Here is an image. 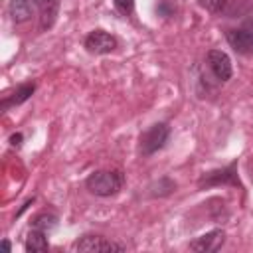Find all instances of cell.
<instances>
[{
	"mask_svg": "<svg viewBox=\"0 0 253 253\" xmlns=\"http://www.w3.org/2000/svg\"><path fill=\"white\" fill-rule=\"evenodd\" d=\"M123 182L125 178L121 170H97L85 180V186L91 194L109 198V196H115L123 188Z\"/></svg>",
	"mask_w": 253,
	"mask_h": 253,
	"instance_id": "obj_1",
	"label": "cell"
},
{
	"mask_svg": "<svg viewBox=\"0 0 253 253\" xmlns=\"http://www.w3.org/2000/svg\"><path fill=\"white\" fill-rule=\"evenodd\" d=\"M168 136H170V126L166 123H154L140 134V154L152 156L154 152L164 148V144L168 142Z\"/></svg>",
	"mask_w": 253,
	"mask_h": 253,
	"instance_id": "obj_2",
	"label": "cell"
},
{
	"mask_svg": "<svg viewBox=\"0 0 253 253\" xmlns=\"http://www.w3.org/2000/svg\"><path fill=\"white\" fill-rule=\"evenodd\" d=\"M225 38L229 45L241 53V55H251L253 53V20L245 22L241 28H233L225 32Z\"/></svg>",
	"mask_w": 253,
	"mask_h": 253,
	"instance_id": "obj_3",
	"label": "cell"
},
{
	"mask_svg": "<svg viewBox=\"0 0 253 253\" xmlns=\"http://www.w3.org/2000/svg\"><path fill=\"white\" fill-rule=\"evenodd\" d=\"M198 184H200V188L219 186V184L241 186V184H239V178H237V162H231L229 166H225V168H221V170H211V172L204 174Z\"/></svg>",
	"mask_w": 253,
	"mask_h": 253,
	"instance_id": "obj_4",
	"label": "cell"
},
{
	"mask_svg": "<svg viewBox=\"0 0 253 253\" xmlns=\"http://www.w3.org/2000/svg\"><path fill=\"white\" fill-rule=\"evenodd\" d=\"M77 251H95V253H107V251H125V245L109 241L101 235H83L79 241L73 245Z\"/></svg>",
	"mask_w": 253,
	"mask_h": 253,
	"instance_id": "obj_5",
	"label": "cell"
},
{
	"mask_svg": "<svg viewBox=\"0 0 253 253\" xmlns=\"http://www.w3.org/2000/svg\"><path fill=\"white\" fill-rule=\"evenodd\" d=\"M117 47V38L105 30H93L85 38V49L89 53H111Z\"/></svg>",
	"mask_w": 253,
	"mask_h": 253,
	"instance_id": "obj_6",
	"label": "cell"
},
{
	"mask_svg": "<svg viewBox=\"0 0 253 253\" xmlns=\"http://www.w3.org/2000/svg\"><path fill=\"white\" fill-rule=\"evenodd\" d=\"M208 65H210L211 73L215 75V79L227 81L231 77V59H229V55L225 51L210 49L208 51Z\"/></svg>",
	"mask_w": 253,
	"mask_h": 253,
	"instance_id": "obj_7",
	"label": "cell"
},
{
	"mask_svg": "<svg viewBox=\"0 0 253 253\" xmlns=\"http://www.w3.org/2000/svg\"><path fill=\"white\" fill-rule=\"evenodd\" d=\"M225 241V233L221 229H211L200 237H196L190 243L192 251H200V253H210V251H217Z\"/></svg>",
	"mask_w": 253,
	"mask_h": 253,
	"instance_id": "obj_8",
	"label": "cell"
},
{
	"mask_svg": "<svg viewBox=\"0 0 253 253\" xmlns=\"http://www.w3.org/2000/svg\"><path fill=\"white\" fill-rule=\"evenodd\" d=\"M38 8H40V0H10V6H8L10 16L16 24L30 20Z\"/></svg>",
	"mask_w": 253,
	"mask_h": 253,
	"instance_id": "obj_9",
	"label": "cell"
},
{
	"mask_svg": "<svg viewBox=\"0 0 253 253\" xmlns=\"http://www.w3.org/2000/svg\"><path fill=\"white\" fill-rule=\"evenodd\" d=\"M59 6H61V0H40V28L43 32L55 24Z\"/></svg>",
	"mask_w": 253,
	"mask_h": 253,
	"instance_id": "obj_10",
	"label": "cell"
},
{
	"mask_svg": "<svg viewBox=\"0 0 253 253\" xmlns=\"http://www.w3.org/2000/svg\"><path fill=\"white\" fill-rule=\"evenodd\" d=\"M36 91V83H22L10 97H6L2 101V109L6 111L8 107H14V105H22L24 101H28L32 97V93Z\"/></svg>",
	"mask_w": 253,
	"mask_h": 253,
	"instance_id": "obj_11",
	"label": "cell"
},
{
	"mask_svg": "<svg viewBox=\"0 0 253 253\" xmlns=\"http://www.w3.org/2000/svg\"><path fill=\"white\" fill-rule=\"evenodd\" d=\"M49 243H47V237H45V231H40V229H34L30 231L28 239H26V251H47Z\"/></svg>",
	"mask_w": 253,
	"mask_h": 253,
	"instance_id": "obj_12",
	"label": "cell"
},
{
	"mask_svg": "<svg viewBox=\"0 0 253 253\" xmlns=\"http://www.w3.org/2000/svg\"><path fill=\"white\" fill-rule=\"evenodd\" d=\"M32 227L47 233V231H51V229L57 227V215H53V213H40V215L34 217Z\"/></svg>",
	"mask_w": 253,
	"mask_h": 253,
	"instance_id": "obj_13",
	"label": "cell"
},
{
	"mask_svg": "<svg viewBox=\"0 0 253 253\" xmlns=\"http://www.w3.org/2000/svg\"><path fill=\"white\" fill-rule=\"evenodd\" d=\"M113 2L121 14H130L134 10V0H113Z\"/></svg>",
	"mask_w": 253,
	"mask_h": 253,
	"instance_id": "obj_14",
	"label": "cell"
},
{
	"mask_svg": "<svg viewBox=\"0 0 253 253\" xmlns=\"http://www.w3.org/2000/svg\"><path fill=\"white\" fill-rule=\"evenodd\" d=\"M227 0H200V4L204 8H208L210 12H221V8L225 6Z\"/></svg>",
	"mask_w": 253,
	"mask_h": 253,
	"instance_id": "obj_15",
	"label": "cell"
},
{
	"mask_svg": "<svg viewBox=\"0 0 253 253\" xmlns=\"http://www.w3.org/2000/svg\"><path fill=\"white\" fill-rule=\"evenodd\" d=\"M10 144H12V146H20V144H22V132L12 134V136H10Z\"/></svg>",
	"mask_w": 253,
	"mask_h": 253,
	"instance_id": "obj_16",
	"label": "cell"
},
{
	"mask_svg": "<svg viewBox=\"0 0 253 253\" xmlns=\"http://www.w3.org/2000/svg\"><path fill=\"white\" fill-rule=\"evenodd\" d=\"M2 245H4V249H8V251L12 249V245H10V241H8V239H4V241H2Z\"/></svg>",
	"mask_w": 253,
	"mask_h": 253,
	"instance_id": "obj_17",
	"label": "cell"
}]
</instances>
